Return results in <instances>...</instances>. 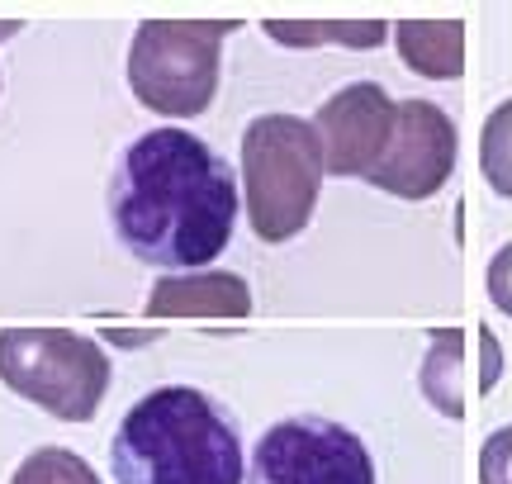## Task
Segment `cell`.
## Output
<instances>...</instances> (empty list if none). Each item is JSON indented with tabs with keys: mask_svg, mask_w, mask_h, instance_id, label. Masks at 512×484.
<instances>
[{
	"mask_svg": "<svg viewBox=\"0 0 512 484\" xmlns=\"http://www.w3.org/2000/svg\"><path fill=\"white\" fill-rule=\"evenodd\" d=\"M110 224L128 257L166 276L209 271L238 224V176L200 133H138L110 176Z\"/></svg>",
	"mask_w": 512,
	"mask_h": 484,
	"instance_id": "6da1fadb",
	"label": "cell"
},
{
	"mask_svg": "<svg viewBox=\"0 0 512 484\" xmlns=\"http://www.w3.org/2000/svg\"><path fill=\"white\" fill-rule=\"evenodd\" d=\"M114 484H247L233 409L195 385H162L119 418L110 437Z\"/></svg>",
	"mask_w": 512,
	"mask_h": 484,
	"instance_id": "7a4b0ae2",
	"label": "cell"
},
{
	"mask_svg": "<svg viewBox=\"0 0 512 484\" xmlns=\"http://www.w3.org/2000/svg\"><path fill=\"white\" fill-rule=\"evenodd\" d=\"M328 167L323 143L299 114H261L242 129V205L261 242H290L309 228Z\"/></svg>",
	"mask_w": 512,
	"mask_h": 484,
	"instance_id": "3957f363",
	"label": "cell"
},
{
	"mask_svg": "<svg viewBox=\"0 0 512 484\" xmlns=\"http://www.w3.org/2000/svg\"><path fill=\"white\" fill-rule=\"evenodd\" d=\"M238 19H143L128 43V91L162 119H195L214 105L223 38Z\"/></svg>",
	"mask_w": 512,
	"mask_h": 484,
	"instance_id": "277c9868",
	"label": "cell"
},
{
	"mask_svg": "<svg viewBox=\"0 0 512 484\" xmlns=\"http://www.w3.org/2000/svg\"><path fill=\"white\" fill-rule=\"evenodd\" d=\"M0 380L34 409L62 423H91L110 394V356L86 333L67 328H5Z\"/></svg>",
	"mask_w": 512,
	"mask_h": 484,
	"instance_id": "5b68a950",
	"label": "cell"
},
{
	"mask_svg": "<svg viewBox=\"0 0 512 484\" xmlns=\"http://www.w3.org/2000/svg\"><path fill=\"white\" fill-rule=\"evenodd\" d=\"M247 484H375L370 447L323 413H294L261 432Z\"/></svg>",
	"mask_w": 512,
	"mask_h": 484,
	"instance_id": "8992f818",
	"label": "cell"
},
{
	"mask_svg": "<svg viewBox=\"0 0 512 484\" xmlns=\"http://www.w3.org/2000/svg\"><path fill=\"white\" fill-rule=\"evenodd\" d=\"M460 133L456 119L432 100H399L394 105V133L384 148L380 167L366 181L394 200H432L451 171H456Z\"/></svg>",
	"mask_w": 512,
	"mask_h": 484,
	"instance_id": "52a82bcc",
	"label": "cell"
},
{
	"mask_svg": "<svg viewBox=\"0 0 512 484\" xmlns=\"http://www.w3.org/2000/svg\"><path fill=\"white\" fill-rule=\"evenodd\" d=\"M394 105L384 86L375 81H351L337 95H328L309 124L323 143V167L328 176H356L366 181L380 167L389 133H394Z\"/></svg>",
	"mask_w": 512,
	"mask_h": 484,
	"instance_id": "ba28073f",
	"label": "cell"
},
{
	"mask_svg": "<svg viewBox=\"0 0 512 484\" xmlns=\"http://www.w3.org/2000/svg\"><path fill=\"white\" fill-rule=\"evenodd\" d=\"M252 290L233 271H181L162 276L147 299V318H247Z\"/></svg>",
	"mask_w": 512,
	"mask_h": 484,
	"instance_id": "9c48e42d",
	"label": "cell"
},
{
	"mask_svg": "<svg viewBox=\"0 0 512 484\" xmlns=\"http://www.w3.org/2000/svg\"><path fill=\"white\" fill-rule=\"evenodd\" d=\"M394 48L403 67H413L422 81H460L465 72V24L460 19H399Z\"/></svg>",
	"mask_w": 512,
	"mask_h": 484,
	"instance_id": "30bf717a",
	"label": "cell"
},
{
	"mask_svg": "<svg viewBox=\"0 0 512 484\" xmlns=\"http://www.w3.org/2000/svg\"><path fill=\"white\" fill-rule=\"evenodd\" d=\"M418 385L427 394V404L446 413L451 423L465 418V328H437L427 337Z\"/></svg>",
	"mask_w": 512,
	"mask_h": 484,
	"instance_id": "8fae6325",
	"label": "cell"
},
{
	"mask_svg": "<svg viewBox=\"0 0 512 484\" xmlns=\"http://www.w3.org/2000/svg\"><path fill=\"white\" fill-rule=\"evenodd\" d=\"M261 29H266L275 43H285V48H318V43L380 48L394 24H384V19H347V24H337V19H266Z\"/></svg>",
	"mask_w": 512,
	"mask_h": 484,
	"instance_id": "7c38bea8",
	"label": "cell"
},
{
	"mask_svg": "<svg viewBox=\"0 0 512 484\" xmlns=\"http://www.w3.org/2000/svg\"><path fill=\"white\" fill-rule=\"evenodd\" d=\"M479 171L494 186V195L512 200V100L494 105L479 133Z\"/></svg>",
	"mask_w": 512,
	"mask_h": 484,
	"instance_id": "4fadbf2b",
	"label": "cell"
},
{
	"mask_svg": "<svg viewBox=\"0 0 512 484\" xmlns=\"http://www.w3.org/2000/svg\"><path fill=\"white\" fill-rule=\"evenodd\" d=\"M10 484H100L95 466L67 447H38L15 466Z\"/></svg>",
	"mask_w": 512,
	"mask_h": 484,
	"instance_id": "5bb4252c",
	"label": "cell"
},
{
	"mask_svg": "<svg viewBox=\"0 0 512 484\" xmlns=\"http://www.w3.org/2000/svg\"><path fill=\"white\" fill-rule=\"evenodd\" d=\"M479 484H512V423L484 437V447H479Z\"/></svg>",
	"mask_w": 512,
	"mask_h": 484,
	"instance_id": "9a60e30c",
	"label": "cell"
},
{
	"mask_svg": "<svg viewBox=\"0 0 512 484\" xmlns=\"http://www.w3.org/2000/svg\"><path fill=\"white\" fill-rule=\"evenodd\" d=\"M484 290L498 309L512 318V242H503L494 257H489V271H484Z\"/></svg>",
	"mask_w": 512,
	"mask_h": 484,
	"instance_id": "2e32d148",
	"label": "cell"
},
{
	"mask_svg": "<svg viewBox=\"0 0 512 484\" xmlns=\"http://www.w3.org/2000/svg\"><path fill=\"white\" fill-rule=\"evenodd\" d=\"M19 29V19H5V24H0V38H10Z\"/></svg>",
	"mask_w": 512,
	"mask_h": 484,
	"instance_id": "e0dca14e",
	"label": "cell"
}]
</instances>
